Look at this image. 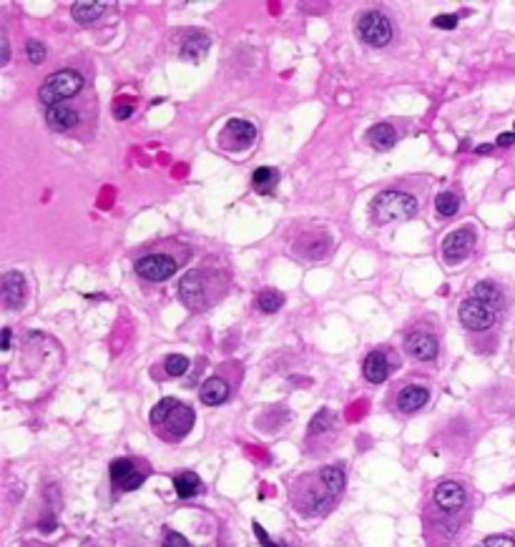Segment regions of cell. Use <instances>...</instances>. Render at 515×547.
<instances>
[{
  "mask_svg": "<svg viewBox=\"0 0 515 547\" xmlns=\"http://www.w3.org/2000/svg\"><path fill=\"white\" fill-rule=\"evenodd\" d=\"M163 369H166L169 377H184L189 372V359L184 354H169L166 362H163Z\"/></svg>",
  "mask_w": 515,
  "mask_h": 547,
  "instance_id": "29",
  "label": "cell"
},
{
  "mask_svg": "<svg viewBox=\"0 0 515 547\" xmlns=\"http://www.w3.org/2000/svg\"><path fill=\"white\" fill-rule=\"evenodd\" d=\"M106 10L103 3H96V0H81V3H73L71 5V13H73L76 23H83V25H89V23L98 21Z\"/></svg>",
  "mask_w": 515,
  "mask_h": 547,
  "instance_id": "21",
  "label": "cell"
},
{
  "mask_svg": "<svg viewBox=\"0 0 515 547\" xmlns=\"http://www.w3.org/2000/svg\"><path fill=\"white\" fill-rule=\"evenodd\" d=\"M45 124L53 131H71L78 126V113H76L71 106H53V108L45 110Z\"/></svg>",
  "mask_w": 515,
  "mask_h": 547,
  "instance_id": "18",
  "label": "cell"
},
{
  "mask_svg": "<svg viewBox=\"0 0 515 547\" xmlns=\"http://www.w3.org/2000/svg\"><path fill=\"white\" fill-rule=\"evenodd\" d=\"M330 430H334V412L324 407L312 417V422H309V437L314 439V437H319V434H327Z\"/></svg>",
  "mask_w": 515,
  "mask_h": 547,
  "instance_id": "26",
  "label": "cell"
},
{
  "mask_svg": "<svg viewBox=\"0 0 515 547\" xmlns=\"http://www.w3.org/2000/svg\"><path fill=\"white\" fill-rule=\"evenodd\" d=\"M417 213V198L405 191H382L372 201V219L377 224L407 221Z\"/></svg>",
  "mask_w": 515,
  "mask_h": 547,
  "instance_id": "3",
  "label": "cell"
},
{
  "mask_svg": "<svg viewBox=\"0 0 515 547\" xmlns=\"http://www.w3.org/2000/svg\"><path fill=\"white\" fill-rule=\"evenodd\" d=\"M390 372H392V362H390V357H387V351L375 349L365 357L362 374H365V380L367 382H372V384H382V382H387Z\"/></svg>",
  "mask_w": 515,
  "mask_h": 547,
  "instance_id": "15",
  "label": "cell"
},
{
  "mask_svg": "<svg viewBox=\"0 0 515 547\" xmlns=\"http://www.w3.org/2000/svg\"><path fill=\"white\" fill-rule=\"evenodd\" d=\"M457 209H460V198L453 194V191H442V194H437V198H435V211L440 213V216H455Z\"/></svg>",
  "mask_w": 515,
  "mask_h": 547,
  "instance_id": "27",
  "label": "cell"
},
{
  "mask_svg": "<svg viewBox=\"0 0 515 547\" xmlns=\"http://www.w3.org/2000/svg\"><path fill=\"white\" fill-rule=\"evenodd\" d=\"M25 56H28V60L33 66H41L45 60V45L41 40H28L25 43Z\"/></svg>",
  "mask_w": 515,
  "mask_h": 547,
  "instance_id": "30",
  "label": "cell"
},
{
  "mask_svg": "<svg viewBox=\"0 0 515 547\" xmlns=\"http://www.w3.org/2000/svg\"><path fill=\"white\" fill-rule=\"evenodd\" d=\"M457 316H460V324H463L465 329H470V331H485V329L493 327L495 319H498V309L485 304V301L475 299V296H470V299H465L463 304H460Z\"/></svg>",
  "mask_w": 515,
  "mask_h": 547,
  "instance_id": "6",
  "label": "cell"
},
{
  "mask_svg": "<svg viewBox=\"0 0 515 547\" xmlns=\"http://www.w3.org/2000/svg\"><path fill=\"white\" fill-rule=\"evenodd\" d=\"M369 146L377 148V151H390L395 143H398V131L392 128L390 124H375L367 133Z\"/></svg>",
  "mask_w": 515,
  "mask_h": 547,
  "instance_id": "20",
  "label": "cell"
},
{
  "mask_svg": "<svg viewBox=\"0 0 515 547\" xmlns=\"http://www.w3.org/2000/svg\"><path fill=\"white\" fill-rule=\"evenodd\" d=\"M151 424L156 427L159 434H163V439L169 442H179L184 439L194 427V409L189 404H181L174 397H163L161 401H156L151 415H148Z\"/></svg>",
  "mask_w": 515,
  "mask_h": 547,
  "instance_id": "2",
  "label": "cell"
},
{
  "mask_svg": "<svg viewBox=\"0 0 515 547\" xmlns=\"http://www.w3.org/2000/svg\"><path fill=\"white\" fill-rule=\"evenodd\" d=\"M357 36L369 48H385L392 40V23L380 10H367L357 18Z\"/></svg>",
  "mask_w": 515,
  "mask_h": 547,
  "instance_id": "5",
  "label": "cell"
},
{
  "mask_svg": "<svg viewBox=\"0 0 515 547\" xmlns=\"http://www.w3.org/2000/svg\"><path fill=\"white\" fill-rule=\"evenodd\" d=\"M176 269H179L176 259H171L166 254H148L136 261V274L141 279H146V281H154V284L171 279L176 274Z\"/></svg>",
  "mask_w": 515,
  "mask_h": 547,
  "instance_id": "8",
  "label": "cell"
},
{
  "mask_svg": "<svg viewBox=\"0 0 515 547\" xmlns=\"http://www.w3.org/2000/svg\"><path fill=\"white\" fill-rule=\"evenodd\" d=\"M133 113V106L131 103H118L116 108H113V116L118 118V121H126V118H131Z\"/></svg>",
  "mask_w": 515,
  "mask_h": 547,
  "instance_id": "36",
  "label": "cell"
},
{
  "mask_svg": "<svg viewBox=\"0 0 515 547\" xmlns=\"http://www.w3.org/2000/svg\"><path fill=\"white\" fill-rule=\"evenodd\" d=\"M174 489L181 500H189V497L199 495L204 485H201V477L196 472H181L174 477Z\"/></svg>",
  "mask_w": 515,
  "mask_h": 547,
  "instance_id": "22",
  "label": "cell"
},
{
  "mask_svg": "<svg viewBox=\"0 0 515 547\" xmlns=\"http://www.w3.org/2000/svg\"><path fill=\"white\" fill-rule=\"evenodd\" d=\"M457 18H460V15H455V13L437 15V18H433V25L435 28H442V30H453L457 25Z\"/></svg>",
  "mask_w": 515,
  "mask_h": 547,
  "instance_id": "32",
  "label": "cell"
},
{
  "mask_svg": "<svg viewBox=\"0 0 515 547\" xmlns=\"http://www.w3.org/2000/svg\"><path fill=\"white\" fill-rule=\"evenodd\" d=\"M510 143H515V133H501L498 136V141H495V146H510Z\"/></svg>",
  "mask_w": 515,
  "mask_h": 547,
  "instance_id": "37",
  "label": "cell"
},
{
  "mask_svg": "<svg viewBox=\"0 0 515 547\" xmlns=\"http://www.w3.org/2000/svg\"><path fill=\"white\" fill-rule=\"evenodd\" d=\"M319 477H322V482L327 485V489H330L332 495L339 497L342 495V489H345V469L339 467V465H330V467H322L319 469Z\"/></svg>",
  "mask_w": 515,
  "mask_h": 547,
  "instance_id": "23",
  "label": "cell"
},
{
  "mask_svg": "<svg viewBox=\"0 0 515 547\" xmlns=\"http://www.w3.org/2000/svg\"><path fill=\"white\" fill-rule=\"evenodd\" d=\"M3 349H10V329H3Z\"/></svg>",
  "mask_w": 515,
  "mask_h": 547,
  "instance_id": "38",
  "label": "cell"
},
{
  "mask_svg": "<svg viewBox=\"0 0 515 547\" xmlns=\"http://www.w3.org/2000/svg\"><path fill=\"white\" fill-rule=\"evenodd\" d=\"M277 181H279V174H277V168H272V166L257 168L254 176H251V186H254L259 194H269V191L277 186Z\"/></svg>",
  "mask_w": 515,
  "mask_h": 547,
  "instance_id": "25",
  "label": "cell"
},
{
  "mask_svg": "<svg viewBox=\"0 0 515 547\" xmlns=\"http://www.w3.org/2000/svg\"><path fill=\"white\" fill-rule=\"evenodd\" d=\"M405 351L417 362H433L440 351V344L430 331H410L405 336Z\"/></svg>",
  "mask_w": 515,
  "mask_h": 547,
  "instance_id": "13",
  "label": "cell"
},
{
  "mask_svg": "<svg viewBox=\"0 0 515 547\" xmlns=\"http://www.w3.org/2000/svg\"><path fill=\"white\" fill-rule=\"evenodd\" d=\"M282 304H284V296H282L279 292H274V289H264V292L257 296V309L264 314L279 312Z\"/></svg>",
  "mask_w": 515,
  "mask_h": 547,
  "instance_id": "28",
  "label": "cell"
},
{
  "mask_svg": "<svg viewBox=\"0 0 515 547\" xmlns=\"http://www.w3.org/2000/svg\"><path fill=\"white\" fill-rule=\"evenodd\" d=\"M513 133H515V124H513Z\"/></svg>",
  "mask_w": 515,
  "mask_h": 547,
  "instance_id": "40",
  "label": "cell"
},
{
  "mask_svg": "<svg viewBox=\"0 0 515 547\" xmlns=\"http://www.w3.org/2000/svg\"><path fill=\"white\" fill-rule=\"evenodd\" d=\"M161 547H192V545H189V540H186L184 535H179V533H174V530H169V533H166V537H163Z\"/></svg>",
  "mask_w": 515,
  "mask_h": 547,
  "instance_id": "33",
  "label": "cell"
},
{
  "mask_svg": "<svg viewBox=\"0 0 515 547\" xmlns=\"http://www.w3.org/2000/svg\"><path fill=\"white\" fill-rule=\"evenodd\" d=\"M227 292V279L219 269L196 266L189 269L179 281V299L192 312H206Z\"/></svg>",
  "mask_w": 515,
  "mask_h": 547,
  "instance_id": "1",
  "label": "cell"
},
{
  "mask_svg": "<svg viewBox=\"0 0 515 547\" xmlns=\"http://www.w3.org/2000/svg\"><path fill=\"white\" fill-rule=\"evenodd\" d=\"M209 45H211V40H209L206 33H199V30H186L184 36H181L179 56L186 58V60H192V63H196V60H201L206 56Z\"/></svg>",
  "mask_w": 515,
  "mask_h": 547,
  "instance_id": "16",
  "label": "cell"
},
{
  "mask_svg": "<svg viewBox=\"0 0 515 547\" xmlns=\"http://www.w3.org/2000/svg\"><path fill=\"white\" fill-rule=\"evenodd\" d=\"M442 256L448 264H460L472 254L475 248V231L472 229H455L453 234L442 239Z\"/></svg>",
  "mask_w": 515,
  "mask_h": 547,
  "instance_id": "10",
  "label": "cell"
},
{
  "mask_svg": "<svg viewBox=\"0 0 515 547\" xmlns=\"http://www.w3.org/2000/svg\"><path fill=\"white\" fill-rule=\"evenodd\" d=\"M0 299L5 309H21L25 304V279L18 271H5L0 279Z\"/></svg>",
  "mask_w": 515,
  "mask_h": 547,
  "instance_id": "14",
  "label": "cell"
},
{
  "mask_svg": "<svg viewBox=\"0 0 515 547\" xmlns=\"http://www.w3.org/2000/svg\"><path fill=\"white\" fill-rule=\"evenodd\" d=\"M199 397L204 404H209V407H216V404H221V401L229 399V384L221 377H209V380L201 384L199 389Z\"/></svg>",
  "mask_w": 515,
  "mask_h": 547,
  "instance_id": "19",
  "label": "cell"
},
{
  "mask_svg": "<svg viewBox=\"0 0 515 547\" xmlns=\"http://www.w3.org/2000/svg\"><path fill=\"white\" fill-rule=\"evenodd\" d=\"M472 296L480 301H485V304H490V307H501L503 301V292L501 286L493 284V281H478V284L472 286Z\"/></svg>",
  "mask_w": 515,
  "mask_h": 547,
  "instance_id": "24",
  "label": "cell"
},
{
  "mask_svg": "<svg viewBox=\"0 0 515 547\" xmlns=\"http://www.w3.org/2000/svg\"><path fill=\"white\" fill-rule=\"evenodd\" d=\"M83 83L86 80H83V75L78 71H56V73H51L43 80V86L38 91V98H41L43 106L53 108V106H60L63 101L81 93Z\"/></svg>",
  "mask_w": 515,
  "mask_h": 547,
  "instance_id": "4",
  "label": "cell"
},
{
  "mask_svg": "<svg viewBox=\"0 0 515 547\" xmlns=\"http://www.w3.org/2000/svg\"><path fill=\"white\" fill-rule=\"evenodd\" d=\"M493 148H495V146H490V143H483V146H478V148H475V151H478V154H490Z\"/></svg>",
  "mask_w": 515,
  "mask_h": 547,
  "instance_id": "39",
  "label": "cell"
},
{
  "mask_svg": "<svg viewBox=\"0 0 515 547\" xmlns=\"http://www.w3.org/2000/svg\"><path fill=\"white\" fill-rule=\"evenodd\" d=\"M483 547H515V540L508 535H490V537H485Z\"/></svg>",
  "mask_w": 515,
  "mask_h": 547,
  "instance_id": "31",
  "label": "cell"
},
{
  "mask_svg": "<svg viewBox=\"0 0 515 547\" xmlns=\"http://www.w3.org/2000/svg\"><path fill=\"white\" fill-rule=\"evenodd\" d=\"M254 139H257V126L244 118H231L221 128L219 143L224 151H244L254 143Z\"/></svg>",
  "mask_w": 515,
  "mask_h": 547,
  "instance_id": "7",
  "label": "cell"
},
{
  "mask_svg": "<svg viewBox=\"0 0 515 547\" xmlns=\"http://www.w3.org/2000/svg\"><path fill=\"white\" fill-rule=\"evenodd\" d=\"M433 500L442 512H460L465 507V502H468V492H465V487L460 482L448 480L435 487Z\"/></svg>",
  "mask_w": 515,
  "mask_h": 547,
  "instance_id": "11",
  "label": "cell"
},
{
  "mask_svg": "<svg viewBox=\"0 0 515 547\" xmlns=\"http://www.w3.org/2000/svg\"><path fill=\"white\" fill-rule=\"evenodd\" d=\"M254 535H257V540L262 542V547H279L277 542H272V537L266 535V530L259 522H254Z\"/></svg>",
  "mask_w": 515,
  "mask_h": 547,
  "instance_id": "34",
  "label": "cell"
},
{
  "mask_svg": "<svg viewBox=\"0 0 515 547\" xmlns=\"http://www.w3.org/2000/svg\"><path fill=\"white\" fill-rule=\"evenodd\" d=\"M111 482L113 487L121 489V492H133L139 489L144 482H146V472L136 467V462L128 460V457H121V460L111 462Z\"/></svg>",
  "mask_w": 515,
  "mask_h": 547,
  "instance_id": "9",
  "label": "cell"
},
{
  "mask_svg": "<svg viewBox=\"0 0 515 547\" xmlns=\"http://www.w3.org/2000/svg\"><path fill=\"white\" fill-rule=\"evenodd\" d=\"M330 246H332V241L324 231H304V234H299L295 239V254L304 256L309 261H317V259L327 256Z\"/></svg>",
  "mask_w": 515,
  "mask_h": 547,
  "instance_id": "12",
  "label": "cell"
},
{
  "mask_svg": "<svg viewBox=\"0 0 515 547\" xmlns=\"http://www.w3.org/2000/svg\"><path fill=\"white\" fill-rule=\"evenodd\" d=\"M427 399H430V389L422 387V384H407L398 394V409L405 412V415H412V412L425 407Z\"/></svg>",
  "mask_w": 515,
  "mask_h": 547,
  "instance_id": "17",
  "label": "cell"
},
{
  "mask_svg": "<svg viewBox=\"0 0 515 547\" xmlns=\"http://www.w3.org/2000/svg\"><path fill=\"white\" fill-rule=\"evenodd\" d=\"M8 58H10V45H8L5 30H0V66H5Z\"/></svg>",
  "mask_w": 515,
  "mask_h": 547,
  "instance_id": "35",
  "label": "cell"
}]
</instances>
